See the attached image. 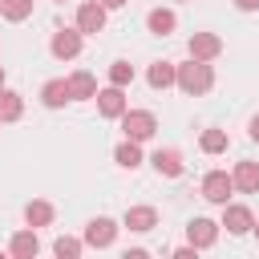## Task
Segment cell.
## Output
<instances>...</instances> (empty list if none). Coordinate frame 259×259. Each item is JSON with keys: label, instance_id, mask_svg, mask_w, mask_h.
Masks as SVG:
<instances>
[{"label": "cell", "instance_id": "1", "mask_svg": "<svg viewBox=\"0 0 259 259\" xmlns=\"http://www.w3.org/2000/svg\"><path fill=\"white\" fill-rule=\"evenodd\" d=\"M210 85H214V73H210V65L206 61H186V65H178V89L186 93V97H202V93H210Z\"/></svg>", "mask_w": 259, "mask_h": 259}, {"label": "cell", "instance_id": "2", "mask_svg": "<svg viewBox=\"0 0 259 259\" xmlns=\"http://www.w3.org/2000/svg\"><path fill=\"white\" fill-rule=\"evenodd\" d=\"M121 130H125L130 142H146V138H154L158 117H154L150 109H125V113H121Z\"/></svg>", "mask_w": 259, "mask_h": 259}, {"label": "cell", "instance_id": "3", "mask_svg": "<svg viewBox=\"0 0 259 259\" xmlns=\"http://www.w3.org/2000/svg\"><path fill=\"white\" fill-rule=\"evenodd\" d=\"M231 190H235V178H231L227 170H210V174L202 178V198L214 202V206H227Z\"/></svg>", "mask_w": 259, "mask_h": 259}, {"label": "cell", "instance_id": "4", "mask_svg": "<svg viewBox=\"0 0 259 259\" xmlns=\"http://www.w3.org/2000/svg\"><path fill=\"white\" fill-rule=\"evenodd\" d=\"M105 12H109V8H105L101 0H85V4L77 8V28H81V32H93V36H97V32L105 28Z\"/></svg>", "mask_w": 259, "mask_h": 259}, {"label": "cell", "instance_id": "5", "mask_svg": "<svg viewBox=\"0 0 259 259\" xmlns=\"http://www.w3.org/2000/svg\"><path fill=\"white\" fill-rule=\"evenodd\" d=\"M223 227L231 235H247V231H255V214L247 206H239V202H227L223 206Z\"/></svg>", "mask_w": 259, "mask_h": 259}, {"label": "cell", "instance_id": "6", "mask_svg": "<svg viewBox=\"0 0 259 259\" xmlns=\"http://www.w3.org/2000/svg\"><path fill=\"white\" fill-rule=\"evenodd\" d=\"M53 57H61V61H73L77 53H81V28H61V32H53Z\"/></svg>", "mask_w": 259, "mask_h": 259}, {"label": "cell", "instance_id": "7", "mask_svg": "<svg viewBox=\"0 0 259 259\" xmlns=\"http://www.w3.org/2000/svg\"><path fill=\"white\" fill-rule=\"evenodd\" d=\"M186 49H190L194 61H214V57L223 53V40H219L214 32H194V36L186 40Z\"/></svg>", "mask_w": 259, "mask_h": 259}, {"label": "cell", "instance_id": "8", "mask_svg": "<svg viewBox=\"0 0 259 259\" xmlns=\"http://www.w3.org/2000/svg\"><path fill=\"white\" fill-rule=\"evenodd\" d=\"M97 113H101V117H121V113H125V93H121V85H109V89L97 93Z\"/></svg>", "mask_w": 259, "mask_h": 259}, {"label": "cell", "instance_id": "9", "mask_svg": "<svg viewBox=\"0 0 259 259\" xmlns=\"http://www.w3.org/2000/svg\"><path fill=\"white\" fill-rule=\"evenodd\" d=\"M113 235H117V223L113 219H93L85 227V247H109Z\"/></svg>", "mask_w": 259, "mask_h": 259}, {"label": "cell", "instance_id": "10", "mask_svg": "<svg viewBox=\"0 0 259 259\" xmlns=\"http://www.w3.org/2000/svg\"><path fill=\"white\" fill-rule=\"evenodd\" d=\"M186 239H190L194 247H214L219 223H210V219H190V223H186Z\"/></svg>", "mask_w": 259, "mask_h": 259}, {"label": "cell", "instance_id": "11", "mask_svg": "<svg viewBox=\"0 0 259 259\" xmlns=\"http://www.w3.org/2000/svg\"><path fill=\"white\" fill-rule=\"evenodd\" d=\"M146 81H150V89H170V85H178V65H170V61H154L150 73H146Z\"/></svg>", "mask_w": 259, "mask_h": 259}, {"label": "cell", "instance_id": "12", "mask_svg": "<svg viewBox=\"0 0 259 259\" xmlns=\"http://www.w3.org/2000/svg\"><path fill=\"white\" fill-rule=\"evenodd\" d=\"M125 227L138 231V235H146V231L158 227V210H154V206H130V210H125Z\"/></svg>", "mask_w": 259, "mask_h": 259}, {"label": "cell", "instance_id": "13", "mask_svg": "<svg viewBox=\"0 0 259 259\" xmlns=\"http://www.w3.org/2000/svg\"><path fill=\"white\" fill-rule=\"evenodd\" d=\"M231 178H235V190L255 194V190H259V162H239Z\"/></svg>", "mask_w": 259, "mask_h": 259}, {"label": "cell", "instance_id": "14", "mask_svg": "<svg viewBox=\"0 0 259 259\" xmlns=\"http://www.w3.org/2000/svg\"><path fill=\"white\" fill-rule=\"evenodd\" d=\"M150 162H154V170L166 174V178H178V174H182V154H178V150H158Z\"/></svg>", "mask_w": 259, "mask_h": 259}, {"label": "cell", "instance_id": "15", "mask_svg": "<svg viewBox=\"0 0 259 259\" xmlns=\"http://www.w3.org/2000/svg\"><path fill=\"white\" fill-rule=\"evenodd\" d=\"M8 247H12V255H16V259H32V255L40 251V239H36V231H16Z\"/></svg>", "mask_w": 259, "mask_h": 259}, {"label": "cell", "instance_id": "16", "mask_svg": "<svg viewBox=\"0 0 259 259\" xmlns=\"http://www.w3.org/2000/svg\"><path fill=\"white\" fill-rule=\"evenodd\" d=\"M146 24H150V32H158V36H170V32H174V24H178V16H174L170 8H154V12L146 16Z\"/></svg>", "mask_w": 259, "mask_h": 259}, {"label": "cell", "instance_id": "17", "mask_svg": "<svg viewBox=\"0 0 259 259\" xmlns=\"http://www.w3.org/2000/svg\"><path fill=\"white\" fill-rule=\"evenodd\" d=\"M40 97H45V105H49V109H57V105L73 101V89H69V81H49V85L40 89Z\"/></svg>", "mask_w": 259, "mask_h": 259}, {"label": "cell", "instance_id": "18", "mask_svg": "<svg viewBox=\"0 0 259 259\" xmlns=\"http://www.w3.org/2000/svg\"><path fill=\"white\" fill-rule=\"evenodd\" d=\"M24 219H28V227H49V223H53V206H49L45 198H32V202L24 206Z\"/></svg>", "mask_w": 259, "mask_h": 259}, {"label": "cell", "instance_id": "19", "mask_svg": "<svg viewBox=\"0 0 259 259\" xmlns=\"http://www.w3.org/2000/svg\"><path fill=\"white\" fill-rule=\"evenodd\" d=\"M24 113V101H20V93H12V89H0V121H16Z\"/></svg>", "mask_w": 259, "mask_h": 259}, {"label": "cell", "instance_id": "20", "mask_svg": "<svg viewBox=\"0 0 259 259\" xmlns=\"http://www.w3.org/2000/svg\"><path fill=\"white\" fill-rule=\"evenodd\" d=\"M113 158H117V166H125V170H138V166H142V150H138V142H130V138L113 150Z\"/></svg>", "mask_w": 259, "mask_h": 259}, {"label": "cell", "instance_id": "21", "mask_svg": "<svg viewBox=\"0 0 259 259\" xmlns=\"http://www.w3.org/2000/svg\"><path fill=\"white\" fill-rule=\"evenodd\" d=\"M0 12H4V20L20 24V20L32 16V0H0Z\"/></svg>", "mask_w": 259, "mask_h": 259}, {"label": "cell", "instance_id": "22", "mask_svg": "<svg viewBox=\"0 0 259 259\" xmlns=\"http://www.w3.org/2000/svg\"><path fill=\"white\" fill-rule=\"evenodd\" d=\"M69 89H73V97H97V81H93V73H73L69 77Z\"/></svg>", "mask_w": 259, "mask_h": 259}, {"label": "cell", "instance_id": "23", "mask_svg": "<svg viewBox=\"0 0 259 259\" xmlns=\"http://www.w3.org/2000/svg\"><path fill=\"white\" fill-rule=\"evenodd\" d=\"M198 146H202L206 154H223V150H227V134H223V130H206V134L198 138Z\"/></svg>", "mask_w": 259, "mask_h": 259}, {"label": "cell", "instance_id": "24", "mask_svg": "<svg viewBox=\"0 0 259 259\" xmlns=\"http://www.w3.org/2000/svg\"><path fill=\"white\" fill-rule=\"evenodd\" d=\"M109 81L125 89V85L134 81V65H130V61H113V65H109Z\"/></svg>", "mask_w": 259, "mask_h": 259}, {"label": "cell", "instance_id": "25", "mask_svg": "<svg viewBox=\"0 0 259 259\" xmlns=\"http://www.w3.org/2000/svg\"><path fill=\"white\" fill-rule=\"evenodd\" d=\"M81 247H85V243H81V239H69V235H61V239L53 243V251H57L61 259H77V255H81Z\"/></svg>", "mask_w": 259, "mask_h": 259}, {"label": "cell", "instance_id": "26", "mask_svg": "<svg viewBox=\"0 0 259 259\" xmlns=\"http://www.w3.org/2000/svg\"><path fill=\"white\" fill-rule=\"evenodd\" d=\"M235 8H243V12H255V8H259V0H235Z\"/></svg>", "mask_w": 259, "mask_h": 259}, {"label": "cell", "instance_id": "27", "mask_svg": "<svg viewBox=\"0 0 259 259\" xmlns=\"http://www.w3.org/2000/svg\"><path fill=\"white\" fill-rule=\"evenodd\" d=\"M251 142H259V113L251 117Z\"/></svg>", "mask_w": 259, "mask_h": 259}, {"label": "cell", "instance_id": "28", "mask_svg": "<svg viewBox=\"0 0 259 259\" xmlns=\"http://www.w3.org/2000/svg\"><path fill=\"white\" fill-rule=\"evenodd\" d=\"M101 4H105V8H121L125 0H101Z\"/></svg>", "mask_w": 259, "mask_h": 259}, {"label": "cell", "instance_id": "29", "mask_svg": "<svg viewBox=\"0 0 259 259\" xmlns=\"http://www.w3.org/2000/svg\"><path fill=\"white\" fill-rule=\"evenodd\" d=\"M0 89H4V65H0Z\"/></svg>", "mask_w": 259, "mask_h": 259}, {"label": "cell", "instance_id": "30", "mask_svg": "<svg viewBox=\"0 0 259 259\" xmlns=\"http://www.w3.org/2000/svg\"><path fill=\"white\" fill-rule=\"evenodd\" d=\"M255 235H259V223H255Z\"/></svg>", "mask_w": 259, "mask_h": 259}, {"label": "cell", "instance_id": "31", "mask_svg": "<svg viewBox=\"0 0 259 259\" xmlns=\"http://www.w3.org/2000/svg\"><path fill=\"white\" fill-rule=\"evenodd\" d=\"M57 4H65V0H57Z\"/></svg>", "mask_w": 259, "mask_h": 259}, {"label": "cell", "instance_id": "32", "mask_svg": "<svg viewBox=\"0 0 259 259\" xmlns=\"http://www.w3.org/2000/svg\"><path fill=\"white\" fill-rule=\"evenodd\" d=\"M0 125H4V121H0Z\"/></svg>", "mask_w": 259, "mask_h": 259}]
</instances>
